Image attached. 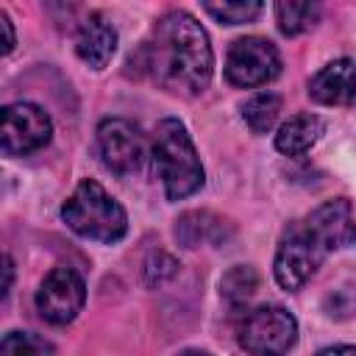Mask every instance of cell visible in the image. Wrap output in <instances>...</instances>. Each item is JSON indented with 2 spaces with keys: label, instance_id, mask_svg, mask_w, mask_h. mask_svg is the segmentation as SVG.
Instances as JSON below:
<instances>
[{
  "label": "cell",
  "instance_id": "30bf717a",
  "mask_svg": "<svg viewBox=\"0 0 356 356\" xmlns=\"http://www.w3.org/2000/svg\"><path fill=\"white\" fill-rule=\"evenodd\" d=\"M309 97L323 106H350L356 100V61L337 58L328 61L309 81Z\"/></svg>",
  "mask_w": 356,
  "mask_h": 356
},
{
  "label": "cell",
  "instance_id": "52a82bcc",
  "mask_svg": "<svg viewBox=\"0 0 356 356\" xmlns=\"http://www.w3.org/2000/svg\"><path fill=\"white\" fill-rule=\"evenodd\" d=\"M97 153L106 170L117 175L139 172L147 156L145 134L125 117H108L97 125Z\"/></svg>",
  "mask_w": 356,
  "mask_h": 356
},
{
  "label": "cell",
  "instance_id": "8fae6325",
  "mask_svg": "<svg viewBox=\"0 0 356 356\" xmlns=\"http://www.w3.org/2000/svg\"><path fill=\"white\" fill-rule=\"evenodd\" d=\"M306 225L325 242L328 250H337V248L348 245L356 234L353 211H350V203L345 197H337V200H328V203L317 206L312 214H306Z\"/></svg>",
  "mask_w": 356,
  "mask_h": 356
},
{
  "label": "cell",
  "instance_id": "2e32d148",
  "mask_svg": "<svg viewBox=\"0 0 356 356\" xmlns=\"http://www.w3.org/2000/svg\"><path fill=\"white\" fill-rule=\"evenodd\" d=\"M256 286H259V275H256V270L248 267V264L231 267V270L222 275V281H220L222 298H225L228 303H234V306H242V303L256 292Z\"/></svg>",
  "mask_w": 356,
  "mask_h": 356
},
{
  "label": "cell",
  "instance_id": "7c38bea8",
  "mask_svg": "<svg viewBox=\"0 0 356 356\" xmlns=\"http://www.w3.org/2000/svg\"><path fill=\"white\" fill-rule=\"evenodd\" d=\"M75 50H78L83 64H89L95 70H103L111 61L114 50H117V31H114V25L103 14H89L81 22V28H78Z\"/></svg>",
  "mask_w": 356,
  "mask_h": 356
},
{
  "label": "cell",
  "instance_id": "5bb4252c",
  "mask_svg": "<svg viewBox=\"0 0 356 356\" xmlns=\"http://www.w3.org/2000/svg\"><path fill=\"white\" fill-rule=\"evenodd\" d=\"M320 19V6L317 3H300V0H281L275 3V22L284 36H298Z\"/></svg>",
  "mask_w": 356,
  "mask_h": 356
},
{
  "label": "cell",
  "instance_id": "8992f818",
  "mask_svg": "<svg viewBox=\"0 0 356 356\" xmlns=\"http://www.w3.org/2000/svg\"><path fill=\"white\" fill-rule=\"evenodd\" d=\"M281 72V56L273 42L261 36H242L228 47L225 78L239 89L264 86Z\"/></svg>",
  "mask_w": 356,
  "mask_h": 356
},
{
  "label": "cell",
  "instance_id": "ffe728a7",
  "mask_svg": "<svg viewBox=\"0 0 356 356\" xmlns=\"http://www.w3.org/2000/svg\"><path fill=\"white\" fill-rule=\"evenodd\" d=\"M175 270H178V261H175L172 256L156 250V253H150V259L145 261V281H147V284H164L167 278L175 275Z\"/></svg>",
  "mask_w": 356,
  "mask_h": 356
},
{
  "label": "cell",
  "instance_id": "ba28073f",
  "mask_svg": "<svg viewBox=\"0 0 356 356\" xmlns=\"http://www.w3.org/2000/svg\"><path fill=\"white\" fill-rule=\"evenodd\" d=\"M53 122L33 103H8L0 114V147L6 156H28L50 142Z\"/></svg>",
  "mask_w": 356,
  "mask_h": 356
},
{
  "label": "cell",
  "instance_id": "277c9868",
  "mask_svg": "<svg viewBox=\"0 0 356 356\" xmlns=\"http://www.w3.org/2000/svg\"><path fill=\"white\" fill-rule=\"evenodd\" d=\"M331 250L325 248V242L306 225V220L300 222H292L281 242H278V250H275V261H273V273H275V281L295 292L300 289L317 270L320 264L325 261Z\"/></svg>",
  "mask_w": 356,
  "mask_h": 356
},
{
  "label": "cell",
  "instance_id": "7a4b0ae2",
  "mask_svg": "<svg viewBox=\"0 0 356 356\" xmlns=\"http://www.w3.org/2000/svg\"><path fill=\"white\" fill-rule=\"evenodd\" d=\"M153 170L170 200H184L203 186V164L184 122L167 117L153 134Z\"/></svg>",
  "mask_w": 356,
  "mask_h": 356
},
{
  "label": "cell",
  "instance_id": "cb8c5ba5",
  "mask_svg": "<svg viewBox=\"0 0 356 356\" xmlns=\"http://www.w3.org/2000/svg\"><path fill=\"white\" fill-rule=\"evenodd\" d=\"M181 356H211L209 350H184Z\"/></svg>",
  "mask_w": 356,
  "mask_h": 356
},
{
  "label": "cell",
  "instance_id": "e0dca14e",
  "mask_svg": "<svg viewBox=\"0 0 356 356\" xmlns=\"http://www.w3.org/2000/svg\"><path fill=\"white\" fill-rule=\"evenodd\" d=\"M3 356H56V348L31 331H8L0 342Z\"/></svg>",
  "mask_w": 356,
  "mask_h": 356
},
{
  "label": "cell",
  "instance_id": "5b68a950",
  "mask_svg": "<svg viewBox=\"0 0 356 356\" xmlns=\"http://www.w3.org/2000/svg\"><path fill=\"white\" fill-rule=\"evenodd\" d=\"M236 339L253 356H284L298 342V320L284 306H256L242 314Z\"/></svg>",
  "mask_w": 356,
  "mask_h": 356
},
{
  "label": "cell",
  "instance_id": "44dd1931",
  "mask_svg": "<svg viewBox=\"0 0 356 356\" xmlns=\"http://www.w3.org/2000/svg\"><path fill=\"white\" fill-rule=\"evenodd\" d=\"M0 28H3V53H11L14 50V28L6 14H0Z\"/></svg>",
  "mask_w": 356,
  "mask_h": 356
},
{
  "label": "cell",
  "instance_id": "7402d4cb",
  "mask_svg": "<svg viewBox=\"0 0 356 356\" xmlns=\"http://www.w3.org/2000/svg\"><path fill=\"white\" fill-rule=\"evenodd\" d=\"M317 356H356V345H334V348L320 350Z\"/></svg>",
  "mask_w": 356,
  "mask_h": 356
},
{
  "label": "cell",
  "instance_id": "9c48e42d",
  "mask_svg": "<svg viewBox=\"0 0 356 356\" xmlns=\"http://www.w3.org/2000/svg\"><path fill=\"white\" fill-rule=\"evenodd\" d=\"M86 300L83 278L70 267H56L36 289V312L53 325H67L78 317Z\"/></svg>",
  "mask_w": 356,
  "mask_h": 356
},
{
  "label": "cell",
  "instance_id": "3957f363",
  "mask_svg": "<svg viewBox=\"0 0 356 356\" xmlns=\"http://www.w3.org/2000/svg\"><path fill=\"white\" fill-rule=\"evenodd\" d=\"M64 222L83 239H95L103 245H114L128 231L125 209L97 184V181H81L75 192L61 206Z\"/></svg>",
  "mask_w": 356,
  "mask_h": 356
},
{
  "label": "cell",
  "instance_id": "ac0fdd59",
  "mask_svg": "<svg viewBox=\"0 0 356 356\" xmlns=\"http://www.w3.org/2000/svg\"><path fill=\"white\" fill-rule=\"evenodd\" d=\"M217 222H220V220H214L209 211H189V214H184V217L178 220L175 236L181 239L184 248H195V245H200V242L211 234V228H214Z\"/></svg>",
  "mask_w": 356,
  "mask_h": 356
},
{
  "label": "cell",
  "instance_id": "6da1fadb",
  "mask_svg": "<svg viewBox=\"0 0 356 356\" xmlns=\"http://www.w3.org/2000/svg\"><path fill=\"white\" fill-rule=\"evenodd\" d=\"M139 61L159 86L184 95H200L214 72L209 33L189 11H167L142 44Z\"/></svg>",
  "mask_w": 356,
  "mask_h": 356
},
{
  "label": "cell",
  "instance_id": "d6986e66",
  "mask_svg": "<svg viewBox=\"0 0 356 356\" xmlns=\"http://www.w3.org/2000/svg\"><path fill=\"white\" fill-rule=\"evenodd\" d=\"M203 11L211 14L217 22L239 25L256 19L261 14V3H203Z\"/></svg>",
  "mask_w": 356,
  "mask_h": 356
},
{
  "label": "cell",
  "instance_id": "9a60e30c",
  "mask_svg": "<svg viewBox=\"0 0 356 356\" xmlns=\"http://www.w3.org/2000/svg\"><path fill=\"white\" fill-rule=\"evenodd\" d=\"M278 114H281V97L273 95V92H259V95H253V97L242 106V117H245V122H248V128H250L253 134H267V131H273Z\"/></svg>",
  "mask_w": 356,
  "mask_h": 356
},
{
  "label": "cell",
  "instance_id": "4fadbf2b",
  "mask_svg": "<svg viewBox=\"0 0 356 356\" xmlns=\"http://www.w3.org/2000/svg\"><path fill=\"white\" fill-rule=\"evenodd\" d=\"M323 134H325V120L323 117H317V114H295L292 120H286L278 128L275 147L284 156H300L312 145H317Z\"/></svg>",
  "mask_w": 356,
  "mask_h": 356
},
{
  "label": "cell",
  "instance_id": "603a6c76",
  "mask_svg": "<svg viewBox=\"0 0 356 356\" xmlns=\"http://www.w3.org/2000/svg\"><path fill=\"white\" fill-rule=\"evenodd\" d=\"M11 275H14V270H11V259L6 256V284H3V295H8V289H11Z\"/></svg>",
  "mask_w": 356,
  "mask_h": 356
}]
</instances>
